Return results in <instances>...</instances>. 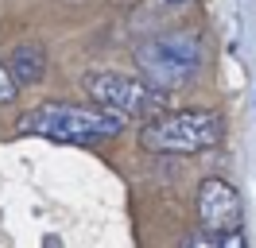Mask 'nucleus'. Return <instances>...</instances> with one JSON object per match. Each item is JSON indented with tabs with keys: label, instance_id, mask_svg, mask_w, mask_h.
<instances>
[{
	"label": "nucleus",
	"instance_id": "f257e3e1",
	"mask_svg": "<svg viewBox=\"0 0 256 248\" xmlns=\"http://www.w3.org/2000/svg\"><path fill=\"white\" fill-rule=\"evenodd\" d=\"M136 66H140V78H144L152 90L160 93H175L182 86H190L194 78L202 74V62H206V43L198 31L175 28L163 31V35H152L136 46Z\"/></svg>",
	"mask_w": 256,
	"mask_h": 248
},
{
	"label": "nucleus",
	"instance_id": "f03ea898",
	"mask_svg": "<svg viewBox=\"0 0 256 248\" xmlns=\"http://www.w3.org/2000/svg\"><path fill=\"white\" fill-rule=\"evenodd\" d=\"M24 136H43L54 144H101L124 132V120L97 105H70V101H47L28 108L16 124Z\"/></svg>",
	"mask_w": 256,
	"mask_h": 248
},
{
	"label": "nucleus",
	"instance_id": "7ed1b4c3",
	"mask_svg": "<svg viewBox=\"0 0 256 248\" xmlns=\"http://www.w3.org/2000/svg\"><path fill=\"white\" fill-rule=\"evenodd\" d=\"M225 136V120L214 108H175L144 120L140 148L152 155H198L218 148Z\"/></svg>",
	"mask_w": 256,
	"mask_h": 248
},
{
	"label": "nucleus",
	"instance_id": "20e7f679",
	"mask_svg": "<svg viewBox=\"0 0 256 248\" xmlns=\"http://www.w3.org/2000/svg\"><path fill=\"white\" fill-rule=\"evenodd\" d=\"M82 90L90 93V105L105 108L120 120H152L167 112V93L152 90L144 78L120 74V70H94L82 78Z\"/></svg>",
	"mask_w": 256,
	"mask_h": 248
},
{
	"label": "nucleus",
	"instance_id": "39448f33",
	"mask_svg": "<svg viewBox=\"0 0 256 248\" xmlns=\"http://www.w3.org/2000/svg\"><path fill=\"white\" fill-rule=\"evenodd\" d=\"M194 210H198V221L202 229L214 232H237L244 225V206H240V194L225 178H206L198 186V198H194Z\"/></svg>",
	"mask_w": 256,
	"mask_h": 248
},
{
	"label": "nucleus",
	"instance_id": "423d86ee",
	"mask_svg": "<svg viewBox=\"0 0 256 248\" xmlns=\"http://www.w3.org/2000/svg\"><path fill=\"white\" fill-rule=\"evenodd\" d=\"M4 66H8V78L16 82V90L20 86H39L47 78V50L39 43H20Z\"/></svg>",
	"mask_w": 256,
	"mask_h": 248
},
{
	"label": "nucleus",
	"instance_id": "0eeeda50",
	"mask_svg": "<svg viewBox=\"0 0 256 248\" xmlns=\"http://www.w3.org/2000/svg\"><path fill=\"white\" fill-rule=\"evenodd\" d=\"M182 248H248L244 232H214V229H194L182 236Z\"/></svg>",
	"mask_w": 256,
	"mask_h": 248
},
{
	"label": "nucleus",
	"instance_id": "6e6552de",
	"mask_svg": "<svg viewBox=\"0 0 256 248\" xmlns=\"http://www.w3.org/2000/svg\"><path fill=\"white\" fill-rule=\"evenodd\" d=\"M198 0H148L144 8H140V16L144 20H171V16H182L186 8H194Z\"/></svg>",
	"mask_w": 256,
	"mask_h": 248
},
{
	"label": "nucleus",
	"instance_id": "1a4fd4ad",
	"mask_svg": "<svg viewBox=\"0 0 256 248\" xmlns=\"http://www.w3.org/2000/svg\"><path fill=\"white\" fill-rule=\"evenodd\" d=\"M16 82H12V78H8V66H4V62H0V105H12V101H16Z\"/></svg>",
	"mask_w": 256,
	"mask_h": 248
}]
</instances>
